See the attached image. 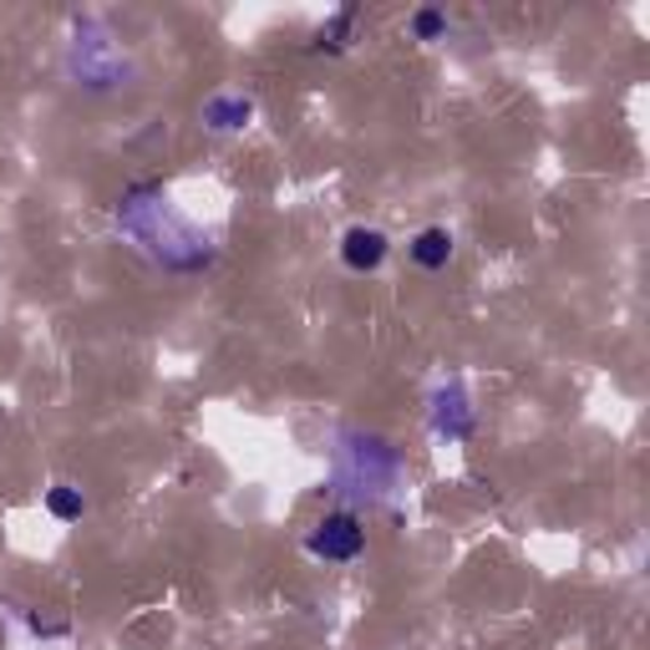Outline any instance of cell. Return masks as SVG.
<instances>
[{"mask_svg": "<svg viewBox=\"0 0 650 650\" xmlns=\"http://www.w3.org/2000/svg\"><path fill=\"white\" fill-rule=\"evenodd\" d=\"M117 229H127V239L142 254H152L163 270H198V264H208V239L189 219L173 214L163 189H133L123 198V208H117Z\"/></svg>", "mask_w": 650, "mask_h": 650, "instance_id": "6da1fadb", "label": "cell"}, {"mask_svg": "<svg viewBox=\"0 0 650 650\" xmlns=\"http://www.w3.org/2000/svg\"><path fill=\"white\" fill-rule=\"evenodd\" d=\"M391 478H397V453L381 437L351 432L346 447H341V468H335L341 493H351V499H387Z\"/></svg>", "mask_w": 650, "mask_h": 650, "instance_id": "7a4b0ae2", "label": "cell"}, {"mask_svg": "<svg viewBox=\"0 0 650 650\" xmlns=\"http://www.w3.org/2000/svg\"><path fill=\"white\" fill-rule=\"evenodd\" d=\"M305 549L316 559H326V565H351L366 549V528H361V518L351 509H335L305 534Z\"/></svg>", "mask_w": 650, "mask_h": 650, "instance_id": "3957f363", "label": "cell"}, {"mask_svg": "<svg viewBox=\"0 0 650 650\" xmlns=\"http://www.w3.org/2000/svg\"><path fill=\"white\" fill-rule=\"evenodd\" d=\"M432 432L447 437V443H463L472 432V407H468L463 381H447V387L432 391Z\"/></svg>", "mask_w": 650, "mask_h": 650, "instance_id": "277c9868", "label": "cell"}, {"mask_svg": "<svg viewBox=\"0 0 650 650\" xmlns=\"http://www.w3.org/2000/svg\"><path fill=\"white\" fill-rule=\"evenodd\" d=\"M387 250H391V239L381 235V229H366V224L346 229V239H341V260H346V270H356V275H372V270H381Z\"/></svg>", "mask_w": 650, "mask_h": 650, "instance_id": "5b68a950", "label": "cell"}, {"mask_svg": "<svg viewBox=\"0 0 650 650\" xmlns=\"http://www.w3.org/2000/svg\"><path fill=\"white\" fill-rule=\"evenodd\" d=\"M254 117V102L250 98H214L204 107V123L214 127V133H239V127Z\"/></svg>", "mask_w": 650, "mask_h": 650, "instance_id": "8992f818", "label": "cell"}, {"mask_svg": "<svg viewBox=\"0 0 650 650\" xmlns=\"http://www.w3.org/2000/svg\"><path fill=\"white\" fill-rule=\"evenodd\" d=\"M412 260L422 264V270H447V260H453V235H447V229H422V235L412 239Z\"/></svg>", "mask_w": 650, "mask_h": 650, "instance_id": "52a82bcc", "label": "cell"}, {"mask_svg": "<svg viewBox=\"0 0 650 650\" xmlns=\"http://www.w3.org/2000/svg\"><path fill=\"white\" fill-rule=\"evenodd\" d=\"M46 509H52V518H61V524H82V513H87V499H82V488H71V483H56L52 493H46Z\"/></svg>", "mask_w": 650, "mask_h": 650, "instance_id": "ba28073f", "label": "cell"}, {"mask_svg": "<svg viewBox=\"0 0 650 650\" xmlns=\"http://www.w3.org/2000/svg\"><path fill=\"white\" fill-rule=\"evenodd\" d=\"M443 31H447V15L443 11H417L412 15V36H417V42H437Z\"/></svg>", "mask_w": 650, "mask_h": 650, "instance_id": "9c48e42d", "label": "cell"}, {"mask_svg": "<svg viewBox=\"0 0 650 650\" xmlns=\"http://www.w3.org/2000/svg\"><path fill=\"white\" fill-rule=\"evenodd\" d=\"M351 21H356V5H346V11L335 15L331 26H320V31H316V42H320V46H331V52H335V46H341V36H346Z\"/></svg>", "mask_w": 650, "mask_h": 650, "instance_id": "30bf717a", "label": "cell"}]
</instances>
